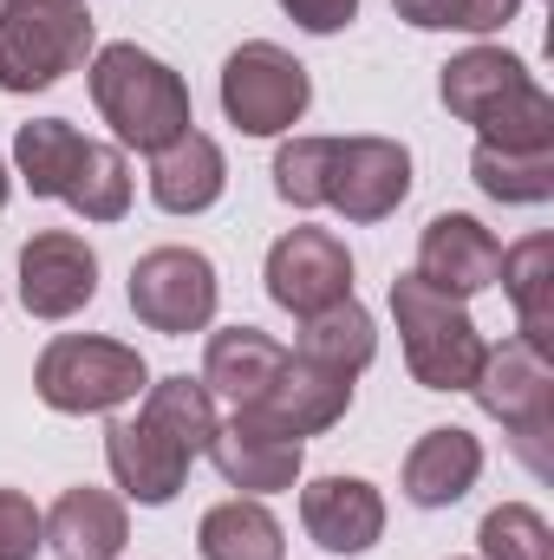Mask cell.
<instances>
[{
	"mask_svg": "<svg viewBox=\"0 0 554 560\" xmlns=\"http://www.w3.org/2000/svg\"><path fill=\"white\" fill-rule=\"evenodd\" d=\"M85 85H92V105L99 118L112 125L118 150H143L157 156L163 143H176L183 131H196V112H189V85L176 66H163L157 52H143L131 39H112L92 52L85 66Z\"/></svg>",
	"mask_w": 554,
	"mask_h": 560,
	"instance_id": "1",
	"label": "cell"
},
{
	"mask_svg": "<svg viewBox=\"0 0 554 560\" xmlns=\"http://www.w3.org/2000/svg\"><path fill=\"white\" fill-rule=\"evenodd\" d=\"M143 385H150L143 352L125 339H105V332H59V339H46L39 365H33V392L59 418H105V411L131 405Z\"/></svg>",
	"mask_w": 554,
	"mask_h": 560,
	"instance_id": "2",
	"label": "cell"
},
{
	"mask_svg": "<svg viewBox=\"0 0 554 560\" xmlns=\"http://www.w3.org/2000/svg\"><path fill=\"white\" fill-rule=\"evenodd\" d=\"M392 319H399V339H405V365L424 392H470L476 365H483V332L470 319L463 300H450L443 287L417 275L392 280Z\"/></svg>",
	"mask_w": 554,
	"mask_h": 560,
	"instance_id": "3",
	"label": "cell"
},
{
	"mask_svg": "<svg viewBox=\"0 0 554 560\" xmlns=\"http://www.w3.org/2000/svg\"><path fill=\"white\" fill-rule=\"evenodd\" d=\"M92 52L99 46L85 0H0V92H53Z\"/></svg>",
	"mask_w": 554,
	"mask_h": 560,
	"instance_id": "4",
	"label": "cell"
},
{
	"mask_svg": "<svg viewBox=\"0 0 554 560\" xmlns=\"http://www.w3.org/2000/svg\"><path fill=\"white\" fill-rule=\"evenodd\" d=\"M470 398L503 423L535 476H549V430H554V359L529 339L483 346V365L470 378Z\"/></svg>",
	"mask_w": 554,
	"mask_h": 560,
	"instance_id": "5",
	"label": "cell"
},
{
	"mask_svg": "<svg viewBox=\"0 0 554 560\" xmlns=\"http://www.w3.org/2000/svg\"><path fill=\"white\" fill-rule=\"evenodd\" d=\"M313 105V79L307 66L275 46V39H249L222 59V118L242 138H280L307 118Z\"/></svg>",
	"mask_w": 554,
	"mask_h": 560,
	"instance_id": "6",
	"label": "cell"
},
{
	"mask_svg": "<svg viewBox=\"0 0 554 560\" xmlns=\"http://www.w3.org/2000/svg\"><path fill=\"white\" fill-rule=\"evenodd\" d=\"M131 313H138L150 332L163 339H189V332H209L216 326V306H222V280L216 261L203 248H150L131 261Z\"/></svg>",
	"mask_w": 554,
	"mask_h": 560,
	"instance_id": "7",
	"label": "cell"
},
{
	"mask_svg": "<svg viewBox=\"0 0 554 560\" xmlns=\"http://www.w3.org/2000/svg\"><path fill=\"white\" fill-rule=\"evenodd\" d=\"M203 456L216 463V476H222L235 495H280V489H293L300 469H307V443L287 436V430H275L262 411H235L229 423H216V436H209Z\"/></svg>",
	"mask_w": 554,
	"mask_h": 560,
	"instance_id": "8",
	"label": "cell"
},
{
	"mask_svg": "<svg viewBox=\"0 0 554 560\" xmlns=\"http://www.w3.org/2000/svg\"><path fill=\"white\" fill-rule=\"evenodd\" d=\"M262 280H268L275 306H287L293 319H307V313H320V306L353 293V255H346V242L333 229H287L268 248Z\"/></svg>",
	"mask_w": 554,
	"mask_h": 560,
	"instance_id": "9",
	"label": "cell"
},
{
	"mask_svg": "<svg viewBox=\"0 0 554 560\" xmlns=\"http://www.w3.org/2000/svg\"><path fill=\"white\" fill-rule=\"evenodd\" d=\"M99 300V255L72 229H39L20 248V306L33 319H72Z\"/></svg>",
	"mask_w": 554,
	"mask_h": 560,
	"instance_id": "10",
	"label": "cell"
},
{
	"mask_svg": "<svg viewBox=\"0 0 554 560\" xmlns=\"http://www.w3.org/2000/svg\"><path fill=\"white\" fill-rule=\"evenodd\" d=\"M405 196H412V150L405 143L399 138H339L326 209H339L346 222H385V215H399Z\"/></svg>",
	"mask_w": 554,
	"mask_h": 560,
	"instance_id": "11",
	"label": "cell"
},
{
	"mask_svg": "<svg viewBox=\"0 0 554 560\" xmlns=\"http://www.w3.org/2000/svg\"><path fill=\"white\" fill-rule=\"evenodd\" d=\"M300 528L326 555H372L385 535V495L366 476H313L300 489Z\"/></svg>",
	"mask_w": 554,
	"mask_h": 560,
	"instance_id": "12",
	"label": "cell"
},
{
	"mask_svg": "<svg viewBox=\"0 0 554 560\" xmlns=\"http://www.w3.org/2000/svg\"><path fill=\"white\" fill-rule=\"evenodd\" d=\"M496 268H503V242L476 215L443 209V215L424 222V235H417V275L430 280V287H443L450 300H470V293L496 287Z\"/></svg>",
	"mask_w": 554,
	"mask_h": 560,
	"instance_id": "13",
	"label": "cell"
},
{
	"mask_svg": "<svg viewBox=\"0 0 554 560\" xmlns=\"http://www.w3.org/2000/svg\"><path fill=\"white\" fill-rule=\"evenodd\" d=\"M242 411H262V418L287 430V436H320V430H333V423L353 411V378L346 372H333V365H313V359H300V352H287L275 372V385L255 398V405H242Z\"/></svg>",
	"mask_w": 554,
	"mask_h": 560,
	"instance_id": "14",
	"label": "cell"
},
{
	"mask_svg": "<svg viewBox=\"0 0 554 560\" xmlns=\"http://www.w3.org/2000/svg\"><path fill=\"white\" fill-rule=\"evenodd\" d=\"M105 463H112L118 495L138 502V509H170L183 495V482H189V456L143 418H118L105 430Z\"/></svg>",
	"mask_w": 554,
	"mask_h": 560,
	"instance_id": "15",
	"label": "cell"
},
{
	"mask_svg": "<svg viewBox=\"0 0 554 560\" xmlns=\"http://www.w3.org/2000/svg\"><path fill=\"white\" fill-rule=\"evenodd\" d=\"M529 85H535V72H529L516 52H503V46H463V52L443 59V72H437L443 112L463 118V125H476V131H483L496 112H509Z\"/></svg>",
	"mask_w": 554,
	"mask_h": 560,
	"instance_id": "16",
	"label": "cell"
},
{
	"mask_svg": "<svg viewBox=\"0 0 554 560\" xmlns=\"http://www.w3.org/2000/svg\"><path fill=\"white\" fill-rule=\"evenodd\" d=\"M222 189H229V156L209 131H183L150 156V202L163 215H203L222 202Z\"/></svg>",
	"mask_w": 554,
	"mask_h": 560,
	"instance_id": "17",
	"label": "cell"
},
{
	"mask_svg": "<svg viewBox=\"0 0 554 560\" xmlns=\"http://www.w3.org/2000/svg\"><path fill=\"white\" fill-rule=\"evenodd\" d=\"M131 541V515H125V495L112 489H66L53 509H46V548L59 560H118Z\"/></svg>",
	"mask_w": 554,
	"mask_h": 560,
	"instance_id": "18",
	"label": "cell"
},
{
	"mask_svg": "<svg viewBox=\"0 0 554 560\" xmlns=\"http://www.w3.org/2000/svg\"><path fill=\"white\" fill-rule=\"evenodd\" d=\"M483 476V436H470L463 423H437L424 430L405 456V495L417 509H457Z\"/></svg>",
	"mask_w": 554,
	"mask_h": 560,
	"instance_id": "19",
	"label": "cell"
},
{
	"mask_svg": "<svg viewBox=\"0 0 554 560\" xmlns=\"http://www.w3.org/2000/svg\"><path fill=\"white\" fill-rule=\"evenodd\" d=\"M280 359H287V346L275 332H262V326H216L209 352H203V385L242 411V405H255L275 385Z\"/></svg>",
	"mask_w": 554,
	"mask_h": 560,
	"instance_id": "20",
	"label": "cell"
},
{
	"mask_svg": "<svg viewBox=\"0 0 554 560\" xmlns=\"http://www.w3.org/2000/svg\"><path fill=\"white\" fill-rule=\"evenodd\" d=\"M503 293H509V306H516V339H529V346H554V235H529V242H516V248H503Z\"/></svg>",
	"mask_w": 554,
	"mask_h": 560,
	"instance_id": "21",
	"label": "cell"
},
{
	"mask_svg": "<svg viewBox=\"0 0 554 560\" xmlns=\"http://www.w3.org/2000/svg\"><path fill=\"white\" fill-rule=\"evenodd\" d=\"M196 555L203 560H287V535L268 515L262 495H229L196 522Z\"/></svg>",
	"mask_w": 554,
	"mask_h": 560,
	"instance_id": "22",
	"label": "cell"
},
{
	"mask_svg": "<svg viewBox=\"0 0 554 560\" xmlns=\"http://www.w3.org/2000/svg\"><path fill=\"white\" fill-rule=\"evenodd\" d=\"M300 359L359 378V372L379 359V326H372V313H366L353 293L333 300V306H320V313H307V319H300Z\"/></svg>",
	"mask_w": 554,
	"mask_h": 560,
	"instance_id": "23",
	"label": "cell"
},
{
	"mask_svg": "<svg viewBox=\"0 0 554 560\" xmlns=\"http://www.w3.org/2000/svg\"><path fill=\"white\" fill-rule=\"evenodd\" d=\"M150 430H163L189 463L209 450V436H216V392L203 385V378H189V372H170V378H157V385H143V411H138Z\"/></svg>",
	"mask_w": 554,
	"mask_h": 560,
	"instance_id": "24",
	"label": "cell"
},
{
	"mask_svg": "<svg viewBox=\"0 0 554 560\" xmlns=\"http://www.w3.org/2000/svg\"><path fill=\"white\" fill-rule=\"evenodd\" d=\"M79 156H85V131L66 125V118H33V125L13 131V170L26 176V189H33L39 202H59V196H66Z\"/></svg>",
	"mask_w": 554,
	"mask_h": 560,
	"instance_id": "25",
	"label": "cell"
},
{
	"mask_svg": "<svg viewBox=\"0 0 554 560\" xmlns=\"http://www.w3.org/2000/svg\"><path fill=\"white\" fill-rule=\"evenodd\" d=\"M470 183L489 202L535 209V202L554 196V150H496V143H476L470 150Z\"/></svg>",
	"mask_w": 554,
	"mask_h": 560,
	"instance_id": "26",
	"label": "cell"
},
{
	"mask_svg": "<svg viewBox=\"0 0 554 560\" xmlns=\"http://www.w3.org/2000/svg\"><path fill=\"white\" fill-rule=\"evenodd\" d=\"M59 202L72 215H85V222H125V209H131V163H125V150L85 138V156H79V170H72Z\"/></svg>",
	"mask_w": 554,
	"mask_h": 560,
	"instance_id": "27",
	"label": "cell"
},
{
	"mask_svg": "<svg viewBox=\"0 0 554 560\" xmlns=\"http://www.w3.org/2000/svg\"><path fill=\"white\" fill-rule=\"evenodd\" d=\"M333 150H339V138H287L275 150V196L287 209H326Z\"/></svg>",
	"mask_w": 554,
	"mask_h": 560,
	"instance_id": "28",
	"label": "cell"
},
{
	"mask_svg": "<svg viewBox=\"0 0 554 560\" xmlns=\"http://www.w3.org/2000/svg\"><path fill=\"white\" fill-rule=\"evenodd\" d=\"M476 541H483V560H554L549 515L529 509V502H503V509H489L483 528H476Z\"/></svg>",
	"mask_w": 554,
	"mask_h": 560,
	"instance_id": "29",
	"label": "cell"
},
{
	"mask_svg": "<svg viewBox=\"0 0 554 560\" xmlns=\"http://www.w3.org/2000/svg\"><path fill=\"white\" fill-rule=\"evenodd\" d=\"M476 143H496V150H554V98L542 85H529L509 112H496Z\"/></svg>",
	"mask_w": 554,
	"mask_h": 560,
	"instance_id": "30",
	"label": "cell"
},
{
	"mask_svg": "<svg viewBox=\"0 0 554 560\" xmlns=\"http://www.w3.org/2000/svg\"><path fill=\"white\" fill-rule=\"evenodd\" d=\"M46 548V515L26 489H0V560H39Z\"/></svg>",
	"mask_w": 554,
	"mask_h": 560,
	"instance_id": "31",
	"label": "cell"
},
{
	"mask_svg": "<svg viewBox=\"0 0 554 560\" xmlns=\"http://www.w3.org/2000/svg\"><path fill=\"white\" fill-rule=\"evenodd\" d=\"M280 13L300 26V33H346L353 20H359V0H280Z\"/></svg>",
	"mask_w": 554,
	"mask_h": 560,
	"instance_id": "32",
	"label": "cell"
},
{
	"mask_svg": "<svg viewBox=\"0 0 554 560\" xmlns=\"http://www.w3.org/2000/svg\"><path fill=\"white\" fill-rule=\"evenodd\" d=\"M522 13V0H457V33H503Z\"/></svg>",
	"mask_w": 554,
	"mask_h": 560,
	"instance_id": "33",
	"label": "cell"
},
{
	"mask_svg": "<svg viewBox=\"0 0 554 560\" xmlns=\"http://www.w3.org/2000/svg\"><path fill=\"white\" fill-rule=\"evenodd\" d=\"M399 20H412L417 33H450L457 26V0H392Z\"/></svg>",
	"mask_w": 554,
	"mask_h": 560,
	"instance_id": "34",
	"label": "cell"
},
{
	"mask_svg": "<svg viewBox=\"0 0 554 560\" xmlns=\"http://www.w3.org/2000/svg\"><path fill=\"white\" fill-rule=\"evenodd\" d=\"M7 196H13V176H7V163H0V209H7Z\"/></svg>",
	"mask_w": 554,
	"mask_h": 560,
	"instance_id": "35",
	"label": "cell"
},
{
	"mask_svg": "<svg viewBox=\"0 0 554 560\" xmlns=\"http://www.w3.org/2000/svg\"><path fill=\"white\" fill-rule=\"evenodd\" d=\"M450 560H463V555H450Z\"/></svg>",
	"mask_w": 554,
	"mask_h": 560,
	"instance_id": "36",
	"label": "cell"
}]
</instances>
